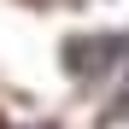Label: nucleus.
I'll list each match as a JSON object with an SVG mask.
<instances>
[{
	"label": "nucleus",
	"mask_w": 129,
	"mask_h": 129,
	"mask_svg": "<svg viewBox=\"0 0 129 129\" xmlns=\"http://www.w3.org/2000/svg\"><path fill=\"white\" fill-rule=\"evenodd\" d=\"M123 53V41H112V35H100V41H71V47H64V71L71 76H88L94 64H112Z\"/></svg>",
	"instance_id": "nucleus-1"
}]
</instances>
